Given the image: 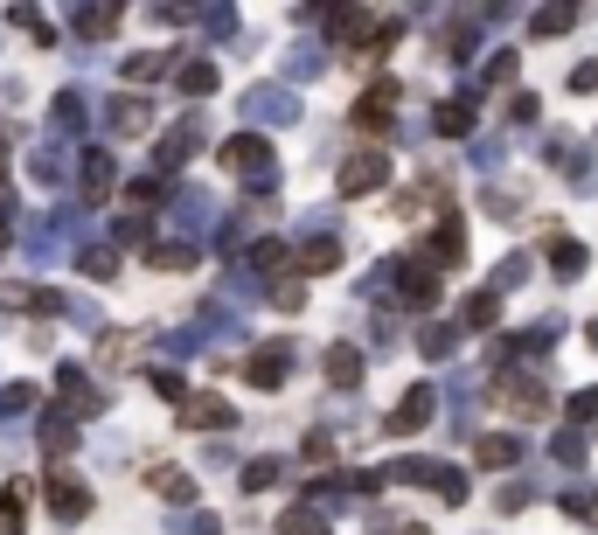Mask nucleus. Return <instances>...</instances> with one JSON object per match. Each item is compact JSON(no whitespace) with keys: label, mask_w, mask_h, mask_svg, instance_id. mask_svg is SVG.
Returning <instances> with one entry per match:
<instances>
[{"label":"nucleus","mask_w":598,"mask_h":535,"mask_svg":"<svg viewBox=\"0 0 598 535\" xmlns=\"http://www.w3.org/2000/svg\"><path fill=\"white\" fill-rule=\"evenodd\" d=\"M49 508H56L63 522H77V515H91V487H84L77 473H49Z\"/></svg>","instance_id":"nucleus-1"},{"label":"nucleus","mask_w":598,"mask_h":535,"mask_svg":"<svg viewBox=\"0 0 598 535\" xmlns=\"http://www.w3.org/2000/svg\"><path fill=\"white\" fill-rule=\"evenodd\" d=\"M383 174H390L383 153H355V160L341 167V195H369V188H383Z\"/></svg>","instance_id":"nucleus-2"},{"label":"nucleus","mask_w":598,"mask_h":535,"mask_svg":"<svg viewBox=\"0 0 598 535\" xmlns=\"http://www.w3.org/2000/svg\"><path fill=\"white\" fill-rule=\"evenodd\" d=\"M494 403H508L515 417H543V410H550V390H536V383H522V390H515V383H501Z\"/></svg>","instance_id":"nucleus-3"},{"label":"nucleus","mask_w":598,"mask_h":535,"mask_svg":"<svg viewBox=\"0 0 598 535\" xmlns=\"http://www.w3.org/2000/svg\"><path fill=\"white\" fill-rule=\"evenodd\" d=\"M181 424H195V431H223V424H230V403H223V397H195V403H181Z\"/></svg>","instance_id":"nucleus-4"},{"label":"nucleus","mask_w":598,"mask_h":535,"mask_svg":"<svg viewBox=\"0 0 598 535\" xmlns=\"http://www.w3.org/2000/svg\"><path fill=\"white\" fill-rule=\"evenodd\" d=\"M327 383H334V390H355V383H362V355H355L348 341L327 348Z\"/></svg>","instance_id":"nucleus-5"},{"label":"nucleus","mask_w":598,"mask_h":535,"mask_svg":"<svg viewBox=\"0 0 598 535\" xmlns=\"http://www.w3.org/2000/svg\"><path fill=\"white\" fill-rule=\"evenodd\" d=\"M265 153H272V146H265L258 133H237L230 146H223V167H237V174H244V167H265Z\"/></svg>","instance_id":"nucleus-6"},{"label":"nucleus","mask_w":598,"mask_h":535,"mask_svg":"<svg viewBox=\"0 0 598 535\" xmlns=\"http://www.w3.org/2000/svg\"><path fill=\"white\" fill-rule=\"evenodd\" d=\"M390 105H397V84H376V91H362V105H355V112H362V126H376V133H383V126H390Z\"/></svg>","instance_id":"nucleus-7"},{"label":"nucleus","mask_w":598,"mask_h":535,"mask_svg":"<svg viewBox=\"0 0 598 535\" xmlns=\"http://www.w3.org/2000/svg\"><path fill=\"white\" fill-rule=\"evenodd\" d=\"M425 417H432V390H411V397L397 403V417H390V431H397V438H404V431H418V424H425Z\"/></svg>","instance_id":"nucleus-8"},{"label":"nucleus","mask_w":598,"mask_h":535,"mask_svg":"<svg viewBox=\"0 0 598 535\" xmlns=\"http://www.w3.org/2000/svg\"><path fill=\"white\" fill-rule=\"evenodd\" d=\"M147 487H153V494H167V501H188V494H195V480L174 473V466H147Z\"/></svg>","instance_id":"nucleus-9"},{"label":"nucleus","mask_w":598,"mask_h":535,"mask_svg":"<svg viewBox=\"0 0 598 535\" xmlns=\"http://www.w3.org/2000/svg\"><path fill=\"white\" fill-rule=\"evenodd\" d=\"M279 376H286V348H265V355H251V383H258V390H272Z\"/></svg>","instance_id":"nucleus-10"},{"label":"nucleus","mask_w":598,"mask_h":535,"mask_svg":"<svg viewBox=\"0 0 598 535\" xmlns=\"http://www.w3.org/2000/svg\"><path fill=\"white\" fill-rule=\"evenodd\" d=\"M105 188H112V160L91 153V167H84V202H105Z\"/></svg>","instance_id":"nucleus-11"},{"label":"nucleus","mask_w":598,"mask_h":535,"mask_svg":"<svg viewBox=\"0 0 598 535\" xmlns=\"http://www.w3.org/2000/svg\"><path fill=\"white\" fill-rule=\"evenodd\" d=\"M550 265L564 271V278H578V271H585V251H578L571 237H550Z\"/></svg>","instance_id":"nucleus-12"},{"label":"nucleus","mask_w":598,"mask_h":535,"mask_svg":"<svg viewBox=\"0 0 598 535\" xmlns=\"http://www.w3.org/2000/svg\"><path fill=\"white\" fill-rule=\"evenodd\" d=\"M279 535H327V515H313V508H293V515L279 522Z\"/></svg>","instance_id":"nucleus-13"},{"label":"nucleus","mask_w":598,"mask_h":535,"mask_svg":"<svg viewBox=\"0 0 598 535\" xmlns=\"http://www.w3.org/2000/svg\"><path fill=\"white\" fill-rule=\"evenodd\" d=\"M515 452H522L515 438H480V452H473V459H480V466H508Z\"/></svg>","instance_id":"nucleus-14"},{"label":"nucleus","mask_w":598,"mask_h":535,"mask_svg":"<svg viewBox=\"0 0 598 535\" xmlns=\"http://www.w3.org/2000/svg\"><path fill=\"white\" fill-rule=\"evenodd\" d=\"M439 133H446V139L473 133V105H446V112H439Z\"/></svg>","instance_id":"nucleus-15"},{"label":"nucleus","mask_w":598,"mask_h":535,"mask_svg":"<svg viewBox=\"0 0 598 535\" xmlns=\"http://www.w3.org/2000/svg\"><path fill=\"white\" fill-rule=\"evenodd\" d=\"M112 119H119V133H147V105H140V98H126V105H119V112H112Z\"/></svg>","instance_id":"nucleus-16"},{"label":"nucleus","mask_w":598,"mask_h":535,"mask_svg":"<svg viewBox=\"0 0 598 535\" xmlns=\"http://www.w3.org/2000/svg\"><path fill=\"white\" fill-rule=\"evenodd\" d=\"M153 271H195V251L167 244V251H153Z\"/></svg>","instance_id":"nucleus-17"},{"label":"nucleus","mask_w":598,"mask_h":535,"mask_svg":"<svg viewBox=\"0 0 598 535\" xmlns=\"http://www.w3.org/2000/svg\"><path fill=\"white\" fill-rule=\"evenodd\" d=\"M209 84H216V70H209V63H181V91H195V98H202Z\"/></svg>","instance_id":"nucleus-18"},{"label":"nucleus","mask_w":598,"mask_h":535,"mask_svg":"<svg viewBox=\"0 0 598 535\" xmlns=\"http://www.w3.org/2000/svg\"><path fill=\"white\" fill-rule=\"evenodd\" d=\"M299 265H306V271H334V265H341V251H334V244H306Z\"/></svg>","instance_id":"nucleus-19"},{"label":"nucleus","mask_w":598,"mask_h":535,"mask_svg":"<svg viewBox=\"0 0 598 535\" xmlns=\"http://www.w3.org/2000/svg\"><path fill=\"white\" fill-rule=\"evenodd\" d=\"M494 313H501V299H494V292H480V299H473V306H466V320H473V327H487V320H494Z\"/></svg>","instance_id":"nucleus-20"},{"label":"nucleus","mask_w":598,"mask_h":535,"mask_svg":"<svg viewBox=\"0 0 598 535\" xmlns=\"http://www.w3.org/2000/svg\"><path fill=\"white\" fill-rule=\"evenodd\" d=\"M112 28H119V14H112V7H98V14H84V35H112Z\"/></svg>","instance_id":"nucleus-21"},{"label":"nucleus","mask_w":598,"mask_h":535,"mask_svg":"<svg viewBox=\"0 0 598 535\" xmlns=\"http://www.w3.org/2000/svg\"><path fill=\"white\" fill-rule=\"evenodd\" d=\"M557 28H571V14H564V7H550V14H536V35H557Z\"/></svg>","instance_id":"nucleus-22"},{"label":"nucleus","mask_w":598,"mask_h":535,"mask_svg":"<svg viewBox=\"0 0 598 535\" xmlns=\"http://www.w3.org/2000/svg\"><path fill=\"white\" fill-rule=\"evenodd\" d=\"M112 265H119L112 251H91V258H84V271H91V278H112Z\"/></svg>","instance_id":"nucleus-23"},{"label":"nucleus","mask_w":598,"mask_h":535,"mask_svg":"<svg viewBox=\"0 0 598 535\" xmlns=\"http://www.w3.org/2000/svg\"><path fill=\"white\" fill-rule=\"evenodd\" d=\"M0 153H7V126H0Z\"/></svg>","instance_id":"nucleus-24"}]
</instances>
